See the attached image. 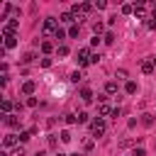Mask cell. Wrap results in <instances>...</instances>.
Returning <instances> with one entry per match:
<instances>
[{
  "mask_svg": "<svg viewBox=\"0 0 156 156\" xmlns=\"http://www.w3.org/2000/svg\"><path fill=\"white\" fill-rule=\"evenodd\" d=\"M105 129H107V127H105V119H102V117H95V119L90 122V134H93V136H102Z\"/></svg>",
  "mask_w": 156,
  "mask_h": 156,
  "instance_id": "cell-1",
  "label": "cell"
},
{
  "mask_svg": "<svg viewBox=\"0 0 156 156\" xmlns=\"http://www.w3.org/2000/svg\"><path fill=\"white\" fill-rule=\"evenodd\" d=\"M56 29H58L56 20H54V17H46L44 24H41V34H44V37H51V34H56Z\"/></svg>",
  "mask_w": 156,
  "mask_h": 156,
  "instance_id": "cell-2",
  "label": "cell"
},
{
  "mask_svg": "<svg viewBox=\"0 0 156 156\" xmlns=\"http://www.w3.org/2000/svg\"><path fill=\"white\" fill-rule=\"evenodd\" d=\"M90 58H93V54H90V46H83V49H78V63H80V66H88V63H90Z\"/></svg>",
  "mask_w": 156,
  "mask_h": 156,
  "instance_id": "cell-3",
  "label": "cell"
},
{
  "mask_svg": "<svg viewBox=\"0 0 156 156\" xmlns=\"http://www.w3.org/2000/svg\"><path fill=\"white\" fill-rule=\"evenodd\" d=\"M20 144V136H15V134H7L5 139H2V146L5 149H12V146H17Z\"/></svg>",
  "mask_w": 156,
  "mask_h": 156,
  "instance_id": "cell-4",
  "label": "cell"
},
{
  "mask_svg": "<svg viewBox=\"0 0 156 156\" xmlns=\"http://www.w3.org/2000/svg\"><path fill=\"white\" fill-rule=\"evenodd\" d=\"M80 100H83L85 105H90V102L95 100V95H93V90H90V88H83V90H80Z\"/></svg>",
  "mask_w": 156,
  "mask_h": 156,
  "instance_id": "cell-5",
  "label": "cell"
},
{
  "mask_svg": "<svg viewBox=\"0 0 156 156\" xmlns=\"http://www.w3.org/2000/svg\"><path fill=\"white\" fill-rule=\"evenodd\" d=\"M2 122H5L7 127H12V129H17V127H20V117H17V115H5V119H2Z\"/></svg>",
  "mask_w": 156,
  "mask_h": 156,
  "instance_id": "cell-6",
  "label": "cell"
},
{
  "mask_svg": "<svg viewBox=\"0 0 156 156\" xmlns=\"http://www.w3.org/2000/svg\"><path fill=\"white\" fill-rule=\"evenodd\" d=\"M154 68H156V66H154V58H144V61H141V71H144L146 76L154 73Z\"/></svg>",
  "mask_w": 156,
  "mask_h": 156,
  "instance_id": "cell-7",
  "label": "cell"
},
{
  "mask_svg": "<svg viewBox=\"0 0 156 156\" xmlns=\"http://www.w3.org/2000/svg\"><path fill=\"white\" fill-rule=\"evenodd\" d=\"M34 90H37V83H34V80H24V83H22V93H24V95H32Z\"/></svg>",
  "mask_w": 156,
  "mask_h": 156,
  "instance_id": "cell-8",
  "label": "cell"
},
{
  "mask_svg": "<svg viewBox=\"0 0 156 156\" xmlns=\"http://www.w3.org/2000/svg\"><path fill=\"white\" fill-rule=\"evenodd\" d=\"M17 27H20V22H17V20H10V22L5 24V29H2V32H5V34H15V32H17Z\"/></svg>",
  "mask_w": 156,
  "mask_h": 156,
  "instance_id": "cell-9",
  "label": "cell"
},
{
  "mask_svg": "<svg viewBox=\"0 0 156 156\" xmlns=\"http://www.w3.org/2000/svg\"><path fill=\"white\" fill-rule=\"evenodd\" d=\"M107 115H112V107H110L107 102H100V107H98V117H107Z\"/></svg>",
  "mask_w": 156,
  "mask_h": 156,
  "instance_id": "cell-10",
  "label": "cell"
},
{
  "mask_svg": "<svg viewBox=\"0 0 156 156\" xmlns=\"http://www.w3.org/2000/svg\"><path fill=\"white\" fill-rule=\"evenodd\" d=\"M12 46H17V37L15 34H5V49H12Z\"/></svg>",
  "mask_w": 156,
  "mask_h": 156,
  "instance_id": "cell-11",
  "label": "cell"
},
{
  "mask_svg": "<svg viewBox=\"0 0 156 156\" xmlns=\"http://www.w3.org/2000/svg\"><path fill=\"white\" fill-rule=\"evenodd\" d=\"M12 107H15V102H12V100H7V98H5V100H2V117H5V115H12V112H10V110H12Z\"/></svg>",
  "mask_w": 156,
  "mask_h": 156,
  "instance_id": "cell-12",
  "label": "cell"
},
{
  "mask_svg": "<svg viewBox=\"0 0 156 156\" xmlns=\"http://www.w3.org/2000/svg\"><path fill=\"white\" fill-rule=\"evenodd\" d=\"M105 93H107V95H115V93H117V83H115V80H107V83H105Z\"/></svg>",
  "mask_w": 156,
  "mask_h": 156,
  "instance_id": "cell-13",
  "label": "cell"
},
{
  "mask_svg": "<svg viewBox=\"0 0 156 156\" xmlns=\"http://www.w3.org/2000/svg\"><path fill=\"white\" fill-rule=\"evenodd\" d=\"M124 93H127V95H134V93H136V83H134V80H127V83H124Z\"/></svg>",
  "mask_w": 156,
  "mask_h": 156,
  "instance_id": "cell-14",
  "label": "cell"
},
{
  "mask_svg": "<svg viewBox=\"0 0 156 156\" xmlns=\"http://www.w3.org/2000/svg\"><path fill=\"white\" fill-rule=\"evenodd\" d=\"M58 22H63V24H71V22H76V17H73L71 12H63V15L58 17Z\"/></svg>",
  "mask_w": 156,
  "mask_h": 156,
  "instance_id": "cell-15",
  "label": "cell"
},
{
  "mask_svg": "<svg viewBox=\"0 0 156 156\" xmlns=\"http://www.w3.org/2000/svg\"><path fill=\"white\" fill-rule=\"evenodd\" d=\"M144 12H146V5H144V2H139V5H134V15H136V17H141Z\"/></svg>",
  "mask_w": 156,
  "mask_h": 156,
  "instance_id": "cell-16",
  "label": "cell"
},
{
  "mask_svg": "<svg viewBox=\"0 0 156 156\" xmlns=\"http://www.w3.org/2000/svg\"><path fill=\"white\" fill-rule=\"evenodd\" d=\"M141 124L144 127H151L154 124V115H141Z\"/></svg>",
  "mask_w": 156,
  "mask_h": 156,
  "instance_id": "cell-17",
  "label": "cell"
},
{
  "mask_svg": "<svg viewBox=\"0 0 156 156\" xmlns=\"http://www.w3.org/2000/svg\"><path fill=\"white\" fill-rule=\"evenodd\" d=\"M32 134H34L32 129H29V132H20V141H22V144H27V141L32 139Z\"/></svg>",
  "mask_w": 156,
  "mask_h": 156,
  "instance_id": "cell-18",
  "label": "cell"
},
{
  "mask_svg": "<svg viewBox=\"0 0 156 156\" xmlns=\"http://www.w3.org/2000/svg\"><path fill=\"white\" fill-rule=\"evenodd\" d=\"M58 139H61V141H63V144H68V141H71V139H73V136H71V132H68V129H63V132H61V136H58Z\"/></svg>",
  "mask_w": 156,
  "mask_h": 156,
  "instance_id": "cell-19",
  "label": "cell"
},
{
  "mask_svg": "<svg viewBox=\"0 0 156 156\" xmlns=\"http://www.w3.org/2000/svg\"><path fill=\"white\" fill-rule=\"evenodd\" d=\"M46 144H49L51 149H56V146H58V139H56L54 134H49V136H46Z\"/></svg>",
  "mask_w": 156,
  "mask_h": 156,
  "instance_id": "cell-20",
  "label": "cell"
},
{
  "mask_svg": "<svg viewBox=\"0 0 156 156\" xmlns=\"http://www.w3.org/2000/svg\"><path fill=\"white\" fill-rule=\"evenodd\" d=\"M78 32H80V24H71V29H68V37H78Z\"/></svg>",
  "mask_w": 156,
  "mask_h": 156,
  "instance_id": "cell-21",
  "label": "cell"
},
{
  "mask_svg": "<svg viewBox=\"0 0 156 156\" xmlns=\"http://www.w3.org/2000/svg\"><path fill=\"white\" fill-rule=\"evenodd\" d=\"M54 39H58V41H63V39H66V32H63V29L58 27V29H56V34H54Z\"/></svg>",
  "mask_w": 156,
  "mask_h": 156,
  "instance_id": "cell-22",
  "label": "cell"
},
{
  "mask_svg": "<svg viewBox=\"0 0 156 156\" xmlns=\"http://www.w3.org/2000/svg\"><path fill=\"white\" fill-rule=\"evenodd\" d=\"M102 41H105V44H115V34H112V32H107V34L102 37Z\"/></svg>",
  "mask_w": 156,
  "mask_h": 156,
  "instance_id": "cell-23",
  "label": "cell"
},
{
  "mask_svg": "<svg viewBox=\"0 0 156 156\" xmlns=\"http://www.w3.org/2000/svg\"><path fill=\"white\" fill-rule=\"evenodd\" d=\"M51 49H54V44H51V41H41V51H44V54H49Z\"/></svg>",
  "mask_w": 156,
  "mask_h": 156,
  "instance_id": "cell-24",
  "label": "cell"
},
{
  "mask_svg": "<svg viewBox=\"0 0 156 156\" xmlns=\"http://www.w3.org/2000/svg\"><path fill=\"white\" fill-rule=\"evenodd\" d=\"M68 54H71V49H68L66 44H61V46H58V56H68Z\"/></svg>",
  "mask_w": 156,
  "mask_h": 156,
  "instance_id": "cell-25",
  "label": "cell"
},
{
  "mask_svg": "<svg viewBox=\"0 0 156 156\" xmlns=\"http://www.w3.org/2000/svg\"><path fill=\"white\" fill-rule=\"evenodd\" d=\"M80 78H83V73H80V71H73V73H71V83H78Z\"/></svg>",
  "mask_w": 156,
  "mask_h": 156,
  "instance_id": "cell-26",
  "label": "cell"
},
{
  "mask_svg": "<svg viewBox=\"0 0 156 156\" xmlns=\"http://www.w3.org/2000/svg\"><path fill=\"white\" fill-rule=\"evenodd\" d=\"M93 7H98V10H105V7H107V2H105V0H95V2H93Z\"/></svg>",
  "mask_w": 156,
  "mask_h": 156,
  "instance_id": "cell-27",
  "label": "cell"
},
{
  "mask_svg": "<svg viewBox=\"0 0 156 156\" xmlns=\"http://www.w3.org/2000/svg\"><path fill=\"white\" fill-rule=\"evenodd\" d=\"M32 61H34V54H32V51H29V54H24V56H22V63H32Z\"/></svg>",
  "mask_w": 156,
  "mask_h": 156,
  "instance_id": "cell-28",
  "label": "cell"
},
{
  "mask_svg": "<svg viewBox=\"0 0 156 156\" xmlns=\"http://www.w3.org/2000/svg\"><path fill=\"white\" fill-rule=\"evenodd\" d=\"M93 32H95V37H98V34L102 32V22H95V24H93Z\"/></svg>",
  "mask_w": 156,
  "mask_h": 156,
  "instance_id": "cell-29",
  "label": "cell"
},
{
  "mask_svg": "<svg viewBox=\"0 0 156 156\" xmlns=\"http://www.w3.org/2000/svg\"><path fill=\"white\" fill-rule=\"evenodd\" d=\"M66 122H68V124H76V122H78V115H66Z\"/></svg>",
  "mask_w": 156,
  "mask_h": 156,
  "instance_id": "cell-30",
  "label": "cell"
},
{
  "mask_svg": "<svg viewBox=\"0 0 156 156\" xmlns=\"http://www.w3.org/2000/svg\"><path fill=\"white\" fill-rule=\"evenodd\" d=\"M93 144H95L93 139H85V141H83V149H85V151H90V149H93Z\"/></svg>",
  "mask_w": 156,
  "mask_h": 156,
  "instance_id": "cell-31",
  "label": "cell"
},
{
  "mask_svg": "<svg viewBox=\"0 0 156 156\" xmlns=\"http://www.w3.org/2000/svg\"><path fill=\"white\" fill-rule=\"evenodd\" d=\"M10 156H27V154H24V149H22V146H17V149H15Z\"/></svg>",
  "mask_w": 156,
  "mask_h": 156,
  "instance_id": "cell-32",
  "label": "cell"
},
{
  "mask_svg": "<svg viewBox=\"0 0 156 156\" xmlns=\"http://www.w3.org/2000/svg\"><path fill=\"white\" fill-rule=\"evenodd\" d=\"M146 27H149V29H156V20L149 17V20H146Z\"/></svg>",
  "mask_w": 156,
  "mask_h": 156,
  "instance_id": "cell-33",
  "label": "cell"
},
{
  "mask_svg": "<svg viewBox=\"0 0 156 156\" xmlns=\"http://www.w3.org/2000/svg\"><path fill=\"white\" fill-rule=\"evenodd\" d=\"M122 12H124V15H129V12H134V7H132V5H122Z\"/></svg>",
  "mask_w": 156,
  "mask_h": 156,
  "instance_id": "cell-34",
  "label": "cell"
},
{
  "mask_svg": "<svg viewBox=\"0 0 156 156\" xmlns=\"http://www.w3.org/2000/svg\"><path fill=\"white\" fill-rule=\"evenodd\" d=\"M78 122H88V112H78Z\"/></svg>",
  "mask_w": 156,
  "mask_h": 156,
  "instance_id": "cell-35",
  "label": "cell"
},
{
  "mask_svg": "<svg viewBox=\"0 0 156 156\" xmlns=\"http://www.w3.org/2000/svg\"><path fill=\"white\" fill-rule=\"evenodd\" d=\"M132 156H146V151L139 146V149H134V154H132Z\"/></svg>",
  "mask_w": 156,
  "mask_h": 156,
  "instance_id": "cell-36",
  "label": "cell"
},
{
  "mask_svg": "<svg viewBox=\"0 0 156 156\" xmlns=\"http://www.w3.org/2000/svg\"><path fill=\"white\" fill-rule=\"evenodd\" d=\"M27 105L29 107H37V98H27Z\"/></svg>",
  "mask_w": 156,
  "mask_h": 156,
  "instance_id": "cell-37",
  "label": "cell"
},
{
  "mask_svg": "<svg viewBox=\"0 0 156 156\" xmlns=\"http://www.w3.org/2000/svg\"><path fill=\"white\" fill-rule=\"evenodd\" d=\"M34 156H46V151H37V154H34Z\"/></svg>",
  "mask_w": 156,
  "mask_h": 156,
  "instance_id": "cell-38",
  "label": "cell"
},
{
  "mask_svg": "<svg viewBox=\"0 0 156 156\" xmlns=\"http://www.w3.org/2000/svg\"><path fill=\"white\" fill-rule=\"evenodd\" d=\"M54 156H68V154H61V151H56V154H54Z\"/></svg>",
  "mask_w": 156,
  "mask_h": 156,
  "instance_id": "cell-39",
  "label": "cell"
},
{
  "mask_svg": "<svg viewBox=\"0 0 156 156\" xmlns=\"http://www.w3.org/2000/svg\"><path fill=\"white\" fill-rule=\"evenodd\" d=\"M71 156H83V154H71Z\"/></svg>",
  "mask_w": 156,
  "mask_h": 156,
  "instance_id": "cell-40",
  "label": "cell"
},
{
  "mask_svg": "<svg viewBox=\"0 0 156 156\" xmlns=\"http://www.w3.org/2000/svg\"><path fill=\"white\" fill-rule=\"evenodd\" d=\"M154 146H156V141H154Z\"/></svg>",
  "mask_w": 156,
  "mask_h": 156,
  "instance_id": "cell-41",
  "label": "cell"
}]
</instances>
